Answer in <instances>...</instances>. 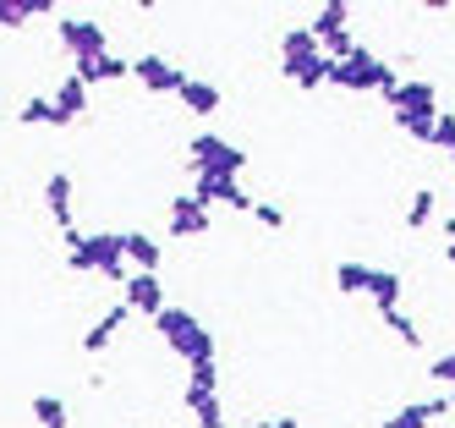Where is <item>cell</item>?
<instances>
[{"mask_svg": "<svg viewBox=\"0 0 455 428\" xmlns=\"http://www.w3.org/2000/svg\"><path fill=\"white\" fill-rule=\"evenodd\" d=\"M67 263L77 275H105L126 286V253H121V230H100V237H83V230H67Z\"/></svg>", "mask_w": 455, "mask_h": 428, "instance_id": "cell-1", "label": "cell"}, {"mask_svg": "<svg viewBox=\"0 0 455 428\" xmlns=\"http://www.w3.org/2000/svg\"><path fill=\"white\" fill-rule=\"evenodd\" d=\"M154 329H159V341H165V346L187 362V368H192V362H214V335H209V324H204L198 313L165 303V313L154 319Z\"/></svg>", "mask_w": 455, "mask_h": 428, "instance_id": "cell-2", "label": "cell"}, {"mask_svg": "<svg viewBox=\"0 0 455 428\" xmlns=\"http://www.w3.org/2000/svg\"><path fill=\"white\" fill-rule=\"evenodd\" d=\"M330 83L346 88V93H389L401 77H395V66H389V61H379L373 50L356 44L346 61H330Z\"/></svg>", "mask_w": 455, "mask_h": 428, "instance_id": "cell-3", "label": "cell"}, {"mask_svg": "<svg viewBox=\"0 0 455 428\" xmlns=\"http://www.w3.org/2000/svg\"><path fill=\"white\" fill-rule=\"evenodd\" d=\"M187 159H192V176H231V182H242V171H247V154L236 143H225L220 132H198V138L187 143Z\"/></svg>", "mask_w": 455, "mask_h": 428, "instance_id": "cell-4", "label": "cell"}, {"mask_svg": "<svg viewBox=\"0 0 455 428\" xmlns=\"http://www.w3.org/2000/svg\"><path fill=\"white\" fill-rule=\"evenodd\" d=\"M55 33H60V50L72 55V66L110 55V44H105V28L93 22V17H60V22H55Z\"/></svg>", "mask_w": 455, "mask_h": 428, "instance_id": "cell-5", "label": "cell"}, {"mask_svg": "<svg viewBox=\"0 0 455 428\" xmlns=\"http://www.w3.org/2000/svg\"><path fill=\"white\" fill-rule=\"evenodd\" d=\"M192 204H204V209L225 204V209H242V214H252V204H258V198H252L242 182H231V176H192Z\"/></svg>", "mask_w": 455, "mask_h": 428, "instance_id": "cell-6", "label": "cell"}, {"mask_svg": "<svg viewBox=\"0 0 455 428\" xmlns=\"http://www.w3.org/2000/svg\"><path fill=\"white\" fill-rule=\"evenodd\" d=\"M384 99H389V110H395V121H406V116H428V121H434V116H439V88L422 83V77H417V83H395Z\"/></svg>", "mask_w": 455, "mask_h": 428, "instance_id": "cell-7", "label": "cell"}, {"mask_svg": "<svg viewBox=\"0 0 455 428\" xmlns=\"http://www.w3.org/2000/svg\"><path fill=\"white\" fill-rule=\"evenodd\" d=\"M132 77L148 88V93H181L187 88V72L176 61H165V55H138L132 61Z\"/></svg>", "mask_w": 455, "mask_h": 428, "instance_id": "cell-8", "label": "cell"}, {"mask_svg": "<svg viewBox=\"0 0 455 428\" xmlns=\"http://www.w3.org/2000/svg\"><path fill=\"white\" fill-rule=\"evenodd\" d=\"M121 303L132 308V313H143V319H159L165 313V280L159 275H126V286H121Z\"/></svg>", "mask_w": 455, "mask_h": 428, "instance_id": "cell-9", "label": "cell"}, {"mask_svg": "<svg viewBox=\"0 0 455 428\" xmlns=\"http://www.w3.org/2000/svg\"><path fill=\"white\" fill-rule=\"evenodd\" d=\"M214 214L204 204H192V192H176L171 198V237H209Z\"/></svg>", "mask_w": 455, "mask_h": 428, "instance_id": "cell-10", "label": "cell"}, {"mask_svg": "<svg viewBox=\"0 0 455 428\" xmlns=\"http://www.w3.org/2000/svg\"><path fill=\"white\" fill-rule=\"evenodd\" d=\"M121 253H126V263H132L138 275H159V258H165V247L154 237H143V230H121Z\"/></svg>", "mask_w": 455, "mask_h": 428, "instance_id": "cell-11", "label": "cell"}, {"mask_svg": "<svg viewBox=\"0 0 455 428\" xmlns=\"http://www.w3.org/2000/svg\"><path fill=\"white\" fill-rule=\"evenodd\" d=\"M44 209H50V220L60 225V237H67V230H77V225H72V176H67V171H55V176L44 182Z\"/></svg>", "mask_w": 455, "mask_h": 428, "instance_id": "cell-12", "label": "cell"}, {"mask_svg": "<svg viewBox=\"0 0 455 428\" xmlns=\"http://www.w3.org/2000/svg\"><path fill=\"white\" fill-rule=\"evenodd\" d=\"M126 319H132V308H126V303H116L110 313H100V324H93L88 335H83V351H88V357H93V351H105V346L121 335V329H126Z\"/></svg>", "mask_w": 455, "mask_h": 428, "instance_id": "cell-13", "label": "cell"}, {"mask_svg": "<svg viewBox=\"0 0 455 428\" xmlns=\"http://www.w3.org/2000/svg\"><path fill=\"white\" fill-rule=\"evenodd\" d=\"M280 72H285V83H297V88H323L330 83V55H307V61H280Z\"/></svg>", "mask_w": 455, "mask_h": 428, "instance_id": "cell-14", "label": "cell"}, {"mask_svg": "<svg viewBox=\"0 0 455 428\" xmlns=\"http://www.w3.org/2000/svg\"><path fill=\"white\" fill-rule=\"evenodd\" d=\"M450 412V395H434V401H411V407H401L395 417H384V428H428L434 417H444Z\"/></svg>", "mask_w": 455, "mask_h": 428, "instance_id": "cell-15", "label": "cell"}, {"mask_svg": "<svg viewBox=\"0 0 455 428\" xmlns=\"http://www.w3.org/2000/svg\"><path fill=\"white\" fill-rule=\"evenodd\" d=\"M72 77H83L88 88H93V83H121V77H132V61H121V55H100V61L72 66Z\"/></svg>", "mask_w": 455, "mask_h": 428, "instance_id": "cell-16", "label": "cell"}, {"mask_svg": "<svg viewBox=\"0 0 455 428\" xmlns=\"http://www.w3.org/2000/svg\"><path fill=\"white\" fill-rule=\"evenodd\" d=\"M50 99H55V110L67 116V121H83L88 116V83L83 77H60V88Z\"/></svg>", "mask_w": 455, "mask_h": 428, "instance_id": "cell-17", "label": "cell"}, {"mask_svg": "<svg viewBox=\"0 0 455 428\" xmlns=\"http://www.w3.org/2000/svg\"><path fill=\"white\" fill-rule=\"evenodd\" d=\"M401 291H406V280H401L395 270H373L368 296H373V308H379V313H395V308H401Z\"/></svg>", "mask_w": 455, "mask_h": 428, "instance_id": "cell-18", "label": "cell"}, {"mask_svg": "<svg viewBox=\"0 0 455 428\" xmlns=\"http://www.w3.org/2000/svg\"><path fill=\"white\" fill-rule=\"evenodd\" d=\"M307 28H313V39H318V44H323V39H335V33L351 28V6H346V0H330V6H318V17H313Z\"/></svg>", "mask_w": 455, "mask_h": 428, "instance_id": "cell-19", "label": "cell"}, {"mask_svg": "<svg viewBox=\"0 0 455 428\" xmlns=\"http://www.w3.org/2000/svg\"><path fill=\"white\" fill-rule=\"evenodd\" d=\"M176 99H181L192 116H214V110H220V88H214V83H198V77H187V88H181Z\"/></svg>", "mask_w": 455, "mask_h": 428, "instance_id": "cell-20", "label": "cell"}, {"mask_svg": "<svg viewBox=\"0 0 455 428\" xmlns=\"http://www.w3.org/2000/svg\"><path fill=\"white\" fill-rule=\"evenodd\" d=\"M307 55H323V44L313 39V28H285V39H280V61H307Z\"/></svg>", "mask_w": 455, "mask_h": 428, "instance_id": "cell-21", "label": "cell"}, {"mask_svg": "<svg viewBox=\"0 0 455 428\" xmlns=\"http://www.w3.org/2000/svg\"><path fill=\"white\" fill-rule=\"evenodd\" d=\"M17 121H22V126H72L67 116L55 110V99H44V93H39V99H28V105L17 110Z\"/></svg>", "mask_w": 455, "mask_h": 428, "instance_id": "cell-22", "label": "cell"}, {"mask_svg": "<svg viewBox=\"0 0 455 428\" xmlns=\"http://www.w3.org/2000/svg\"><path fill=\"white\" fill-rule=\"evenodd\" d=\"M50 0H0V28H22L28 17H44Z\"/></svg>", "mask_w": 455, "mask_h": 428, "instance_id": "cell-23", "label": "cell"}, {"mask_svg": "<svg viewBox=\"0 0 455 428\" xmlns=\"http://www.w3.org/2000/svg\"><path fill=\"white\" fill-rule=\"evenodd\" d=\"M368 280H373V270L368 263H356V258H346V263H335V286L351 296V291H368Z\"/></svg>", "mask_w": 455, "mask_h": 428, "instance_id": "cell-24", "label": "cell"}, {"mask_svg": "<svg viewBox=\"0 0 455 428\" xmlns=\"http://www.w3.org/2000/svg\"><path fill=\"white\" fill-rule=\"evenodd\" d=\"M34 417L39 428H67V401L60 395H34Z\"/></svg>", "mask_w": 455, "mask_h": 428, "instance_id": "cell-25", "label": "cell"}, {"mask_svg": "<svg viewBox=\"0 0 455 428\" xmlns=\"http://www.w3.org/2000/svg\"><path fill=\"white\" fill-rule=\"evenodd\" d=\"M428 220H434V192L422 187V192H411V204H406V225H411V230H422Z\"/></svg>", "mask_w": 455, "mask_h": 428, "instance_id": "cell-26", "label": "cell"}, {"mask_svg": "<svg viewBox=\"0 0 455 428\" xmlns=\"http://www.w3.org/2000/svg\"><path fill=\"white\" fill-rule=\"evenodd\" d=\"M428 379L444 384V390H455V351H439V357L428 362Z\"/></svg>", "mask_w": 455, "mask_h": 428, "instance_id": "cell-27", "label": "cell"}, {"mask_svg": "<svg viewBox=\"0 0 455 428\" xmlns=\"http://www.w3.org/2000/svg\"><path fill=\"white\" fill-rule=\"evenodd\" d=\"M434 149H444L455 159V116L450 110H439V121H434Z\"/></svg>", "mask_w": 455, "mask_h": 428, "instance_id": "cell-28", "label": "cell"}, {"mask_svg": "<svg viewBox=\"0 0 455 428\" xmlns=\"http://www.w3.org/2000/svg\"><path fill=\"white\" fill-rule=\"evenodd\" d=\"M384 324H389V329H395V335H401L406 346H422V329H417V324H411V319H406L401 308H395V313H384Z\"/></svg>", "mask_w": 455, "mask_h": 428, "instance_id": "cell-29", "label": "cell"}, {"mask_svg": "<svg viewBox=\"0 0 455 428\" xmlns=\"http://www.w3.org/2000/svg\"><path fill=\"white\" fill-rule=\"evenodd\" d=\"M439 121V116H434ZM434 121L428 116H406V121H395L401 132H406V138H417V143H434Z\"/></svg>", "mask_w": 455, "mask_h": 428, "instance_id": "cell-30", "label": "cell"}, {"mask_svg": "<svg viewBox=\"0 0 455 428\" xmlns=\"http://www.w3.org/2000/svg\"><path fill=\"white\" fill-rule=\"evenodd\" d=\"M187 384H198V390H220V362H192Z\"/></svg>", "mask_w": 455, "mask_h": 428, "instance_id": "cell-31", "label": "cell"}, {"mask_svg": "<svg viewBox=\"0 0 455 428\" xmlns=\"http://www.w3.org/2000/svg\"><path fill=\"white\" fill-rule=\"evenodd\" d=\"M252 220H258V225H269V230H280V225H285V209H280V204H264V198H258V204H252Z\"/></svg>", "mask_w": 455, "mask_h": 428, "instance_id": "cell-32", "label": "cell"}, {"mask_svg": "<svg viewBox=\"0 0 455 428\" xmlns=\"http://www.w3.org/2000/svg\"><path fill=\"white\" fill-rule=\"evenodd\" d=\"M444 258H450V263H455V214H450V220H444Z\"/></svg>", "mask_w": 455, "mask_h": 428, "instance_id": "cell-33", "label": "cell"}, {"mask_svg": "<svg viewBox=\"0 0 455 428\" xmlns=\"http://www.w3.org/2000/svg\"><path fill=\"white\" fill-rule=\"evenodd\" d=\"M198 428H225V417H220V412H209V417H198Z\"/></svg>", "mask_w": 455, "mask_h": 428, "instance_id": "cell-34", "label": "cell"}, {"mask_svg": "<svg viewBox=\"0 0 455 428\" xmlns=\"http://www.w3.org/2000/svg\"><path fill=\"white\" fill-rule=\"evenodd\" d=\"M275 428H302V423H297V417H291V412H280V417H275Z\"/></svg>", "mask_w": 455, "mask_h": 428, "instance_id": "cell-35", "label": "cell"}, {"mask_svg": "<svg viewBox=\"0 0 455 428\" xmlns=\"http://www.w3.org/2000/svg\"><path fill=\"white\" fill-rule=\"evenodd\" d=\"M247 428H275V423H247Z\"/></svg>", "mask_w": 455, "mask_h": 428, "instance_id": "cell-36", "label": "cell"}, {"mask_svg": "<svg viewBox=\"0 0 455 428\" xmlns=\"http://www.w3.org/2000/svg\"><path fill=\"white\" fill-rule=\"evenodd\" d=\"M450 412H455V390H450Z\"/></svg>", "mask_w": 455, "mask_h": 428, "instance_id": "cell-37", "label": "cell"}]
</instances>
